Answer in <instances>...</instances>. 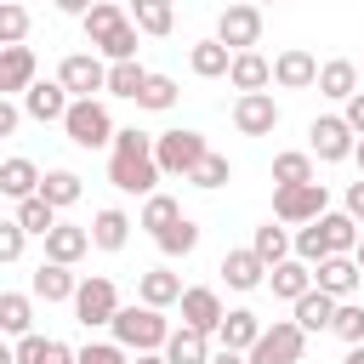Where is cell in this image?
<instances>
[{
	"instance_id": "obj_55",
	"label": "cell",
	"mask_w": 364,
	"mask_h": 364,
	"mask_svg": "<svg viewBox=\"0 0 364 364\" xmlns=\"http://www.w3.org/2000/svg\"><path fill=\"white\" fill-rule=\"evenodd\" d=\"M353 262H358V267H364V239H358V250H353Z\"/></svg>"
},
{
	"instance_id": "obj_6",
	"label": "cell",
	"mask_w": 364,
	"mask_h": 364,
	"mask_svg": "<svg viewBox=\"0 0 364 364\" xmlns=\"http://www.w3.org/2000/svg\"><path fill=\"white\" fill-rule=\"evenodd\" d=\"M307 154H313L318 165H341V159L358 154V131H353L341 114H318V119L307 125Z\"/></svg>"
},
{
	"instance_id": "obj_44",
	"label": "cell",
	"mask_w": 364,
	"mask_h": 364,
	"mask_svg": "<svg viewBox=\"0 0 364 364\" xmlns=\"http://www.w3.org/2000/svg\"><path fill=\"white\" fill-rule=\"evenodd\" d=\"M330 336H341L347 347H364V307H358V301H341V313H336Z\"/></svg>"
},
{
	"instance_id": "obj_27",
	"label": "cell",
	"mask_w": 364,
	"mask_h": 364,
	"mask_svg": "<svg viewBox=\"0 0 364 364\" xmlns=\"http://www.w3.org/2000/svg\"><path fill=\"white\" fill-rule=\"evenodd\" d=\"M250 250H256V256L267 262V273H273L279 262H290V256H296V233H290L284 222H262V228L250 233Z\"/></svg>"
},
{
	"instance_id": "obj_49",
	"label": "cell",
	"mask_w": 364,
	"mask_h": 364,
	"mask_svg": "<svg viewBox=\"0 0 364 364\" xmlns=\"http://www.w3.org/2000/svg\"><path fill=\"white\" fill-rule=\"evenodd\" d=\"M341 210H347L353 222H364V176H358V182H347V205H341Z\"/></svg>"
},
{
	"instance_id": "obj_14",
	"label": "cell",
	"mask_w": 364,
	"mask_h": 364,
	"mask_svg": "<svg viewBox=\"0 0 364 364\" xmlns=\"http://www.w3.org/2000/svg\"><path fill=\"white\" fill-rule=\"evenodd\" d=\"M222 318H228L222 296H216L210 284H188V296H182V324H188V330H199V336H216V330H222Z\"/></svg>"
},
{
	"instance_id": "obj_31",
	"label": "cell",
	"mask_w": 364,
	"mask_h": 364,
	"mask_svg": "<svg viewBox=\"0 0 364 364\" xmlns=\"http://www.w3.org/2000/svg\"><path fill=\"white\" fill-rule=\"evenodd\" d=\"M318 233H324V250H330V256H353V250H358V239H364V228H358L347 210L318 216Z\"/></svg>"
},
{
	"instance_id": "obj_7",
	"label": "cell",
	"mask_w": 364,
	"mask_h": 364,
	"mask_svg": "<svg viewBox=\"0 0 364 364\" xmlns=\"http://www.w3.org/2000/svg\"><path fill=\"white\" fill-rule=\"evenodd\" d=\"M318 216H330V193H324V182H307V188H273V222H284V228H313Z\"/></svg>"
},
{
	"instance_id": "obj_15",
	"label": "cell",
	"mask_w": 364,
	"mask_h": 364,
	"mask_svg": "<svg viewBox=\"0 0 364 364\" xmlns=\"http://www.w3.org/2000/svg\"><path fill=\"white\" fill-rule=\"evenodd\" d=\"M68 108H74V97L63 91V80H34V91L23 97V114L40 119V125H63Z\"/></svg>"
},
{
	"instance_id": "obj_51",
	"label": "cell",
	"mask_w": 364,
	"mask_h": 364,
	"mask_svg": "<svg viewBox=\"0 0 364 364\" xmlns=\"http://www.w3.org/2000/svg\"><path fill=\"white\" fill-rule=\"evenodd\" d=\"M210 364H250V358H245V353H228V347H216V358H210Z\"/></svg>"
},
{
	"instance_id": "obj_39",
	"label": "cell",
	"mask_w": 364,
	"mask_h": 364,
	"mask_svg": "<svg viewBox=\"0 0 364 364\" xmlns=\"http://www.w3.org/2000/svg\"><path fill=\"white\" fill-rule=\"evenodd\" d=\"M182 222V205L171 199V193H154V199H142V216H136V228H148L154 239L165 233V228H176Z\"/></svg>"
},
{
	"instance_id": "obj_22",
	"label": "cell",
	"mask_w": 364,
	"mask_h": 364,
	"mask_svg": "<svg viewBox=\"0 0 364 364\" xmlns=\"http://www.w3.org/2000/svg\"><path fill=\"white\" fill-rule=\"evenodd\" d=\"M228 85H233L239 97H256V91H267V85H273V63H267L262 51H239V57H233V68H228Z\"/></svg>"
},
{
	"instance_id": "obj_30",
	"label": "cell",
	"mask_w": 364,
	"mask_h": 364,
	"mask_svg": "<svg viewBox=\"0 0 364 364\" xmlns=\"http://www.w3.org/2000/svg\"><path fill=\"white\" fill-rule=\"evenodd\" d=\"M336 313H341V301H336V296H324V290H307V296H301V301L290 307V318H296V324H301L307 336L330 330V324H336Z\"/></svg>"
},
{
	"instance_id": "obj_53",
	"label": "cell",
	"mask_w": 364,
	"mask_h": 364,
	"mask_svg": "<svg viewBox=\"0 0 364 364\" xmlns=\"http://www.w3.org/2000/svg\"><path fill=\"white\" fill-rule=\"evenodd\" d=\"M341 364H364V347H347V358Z\"/></svg>"
},
{
	"instance_id": "obj_16",
	"label": "cell",
	"mask_w": 364,
	"mask_h": 364,
	"mask_svg": "<svg viewBox=\"0 0 364 364\" xmlns=\"http://www.w3.org/2000/svg\"><path fill=\"white\" fill-rule=\"evenodd\" d=\"M313 284H318L324 296H336V301H353L358 284H364V267H358L353 256H330V262L313 267Z\"/></svg>"
},
{
	"instance_id": "obj_1",
	"label": "cell",
	"mask_w": 364,
	"mask_h": 364,
	"mask_svg": "<svg viewBox=\"0 0 364 364\" xmlns=\"http://www.w3.org/2000/svg\"><path fill=\"white\" fill-rule=\"evenodd\" d=\"M159 159H154V136L148 131H136V125H119V136H114V148H108V182L119 188V193H142V199H154L159 193Z\"/></svg>"
},
{
	"instance_id": "obj_50",
	"label": "cell",
	"mask_w": 364,
	"mask_h": 364,
	"mask_svg": "<svg viewBox=\"0 0 364 364\" xmlns=\"http://www.w3.org/2000/svg\"><path fill=\"white\" fill-rule=\"evenodd\" d=\"M341 119H347V125H353V131L364 136V91H358V97H353V102L341 108Z\"/></svg>"
},
{
	"instance_id": "obj_52",
	"label": "cell",
	"mask_w": 364,
	"mask_h": 364,
	"mask_svg": "<svg viewBox=\"0 0 364 364\" xmlns=\"http://www.w3.org/2000/svg\"><path fill=\"white\" fill-rule=\"evenodd\" d=\"M131 364H171V358H165V353H136Z\"/></svg>"
},
{
	"instance_id": "obj_11",
	"label": "cell",
	"mask_w": 364,
	"mask_h": 364,
	"mask_svg": "<svg viewBox=\"0 0 364 364\" xmlns=\"http://www.w3.org/2000/svg\"><path fill=\"white\" fill-rule=\"evenodd\" d=\"M40 80L34 46H0V97H28Z\"/></svg>"
},
{
	"instance_id": "obj_37",
	"label": "cell",
	"mask_w": 364,
	"mask_h": 364,
	"mask_svg": "<svg viewBox=\"0 0 364 364\" xmlns=\"http://www.w3.org/2000/svg\"><path fill=\"white\" fill-rule=\"evenodd\" d=\"M131 23H136V34L165 40L171 23H176V11H171V0H136V6H131Z\"/></svg>"
},
{
	"instance_id": "obj_28",
	"label": "cell",
	"mask_w": 364,
	"mask_h": 364,
	"mask_svg": "<svg viewBox=\"0 0 364 364\" xmlns=\"http://www.w3.org/2000/svg\"><path fill=\"white\" fill-rule=\"evenodd\" d=\"M267 290H273L279 301H290V307H296V301H301L307 290H318V284H313V267L290 256V262H279V267L267 273Z\"/></svg>"
},
{
	"instance_id": "obj_20",
	"label": "cell",
	"mask_w": 364,
	"mask_h": 364,
	"mask_svg": "<svg viewBox=\"0 0 364 364\" xmlns=\"http://www.w3.org/2000/svg\"><path fill=\"white\" fill-rule=\"evenodd\" d=\"M28 290H34L40 301H68V307H74V296H80V273H74V267H57V262H40L34 279H28Z\"/></svg>"
},
{
	"instance_id": "obj_13",
	"label": "cell",
	"mask_w": 364,
	"mask_h": 364,
	"mask_svg": "<svg viewBox=\"0 0 364 364\" xmlns=\"http://www.w3.org/2000/svg\"><path fill=\"white\" fill-rule=\"evenodd\" d=\"M233 131H239V136H273V131H279V102H273V91L233 97Z\"/></svg>"
},
{
	"instance_id": "obj_36",
	"label": "cell",
	"mask_w": 364,
	"mask_h": 364,
	"mask_svg": "<svg viewBox=\"0 0 364 364\" xmlns=\"http://www.w3.org/2000/svg\"><path fill=\"white\" fill-rule=\"evenodd\" d=\"M80 193H85V182L74 176V171H46V182H40V199L51 205V210H68V205H80Z\"/></svg>"
},
{
	"instance_id": "obj_10",
	"label": "cell",
	"mask_w": 364,
	"mask_h": 364,
	"mask_svg": "<svg viewBox=\"0 0 364 364\" xmlns=\"http://www.w3.org/2000/svg\"><path fill=\"white\" fill-rule=\"evenodd\" d=\"M216 40H222L233 57H239V51H256V40H262V11H256V6H222Z\"/></svg>"
},
{
	"instance_id": "obj_48",
	"label": "cell",
	"mask_w": 364,
	"mask_h": 364,
	"mask_svg": "<svg viewBox=\"0 0 364 364\" xmlns=\"http://www.w3.org/2000/svg\"><path fill=\"white\" fill-rule=\"evenodd\" d=\"M17 119H23V102L0 97V136H11V131H17Z\"/></svg>"
},
{
	"instance_id": "obj_9",
	"label": "cell",
	"mask_w": 364,
	"mask_h": 364,
	"mask_svg": "<svg viewBox=\"0 0 364 364\" xmlns=\"http://www.w3.org/2000/svg\"><path fill=\"white\" fill-rule=\"evenodd\" d=\"M301 353H307V330L296 318H273L250 347V364H301Z\"/></svg>"
},
{
	"instance_id": "obj_19",
	"label": "cell",
	"mask_w": 364,
	"mask_h": 364,
	"mask_svg": "<svg viewBox=\"0 0 364 364\" xmlns=\"http://www.w3.org/2000/svg\"><path fill=\"white\" fill-rule=\"evenodd\" d=\"M40 182H46V171H40L34 159H23V154H11V159L0 165V193H6L11 205L34 199V193H40Z\"/></svg>"
},
{
	"instance_id": "obj_5",
	"label": "cell",
	"mask_w": 364,
	"mask_h": 364,
	"mask_svg": "<svg viewBox=\"0 0 364 364\" xmlns=\"http://www.w3.org/2000/svg\"><path fill=\"white\" fill-rule=\"evenodd\" d=\"M119 290H114V279L108 273H85L80 279V296H74V318L85 324V330H108L114 318H119Z\"/></svg>"
},
{
	"instance_id": "obj_18",
	"label": "cell",
	"mask_w": 364,
	"mask_h": 364,
	"mask_svg": "<svg viewBox=\"0 0 364 364\" xmlns=\"http://www.w3.org/2000/svg\"><path fill=\"white\" fill-rule=\"evenodd\" d=\"M216 273H222L228 290H262V284H267V262H262L250 245H245V250H228Z\"/></svg>"
},
{
	"instance_id": "obj_3",
	"label": "cell",
	"mask_w": 364,
	"mask_h": 364,
	"mask_svg": "<svg viewBox=\"0 0 364 364\" xmlns=\"http://www.w3.org/2000/svg\"><path fill=\"white\" fill-rule=\"evenodd\" d=\"M205 154H210V142H205V131H193V125H171V131L154 136V159H159L165 176H182V182H188V176L205 165Z\"/></svg>"
},
{
	"instance_id": "obj_40",
	"label": "cell",
	"mask_w": 364,
	"mask_h": 364,
	"mask_svg": "<svg viewBox=\"0 0 364 364\" xmlns=\"http://www.w3.org/2000/svg\"><path fill=\"white\" fill-rule=\"evenodd\" d=\"M142 91H148V68L142 63H114L108 68V97H131L136 102Z\"/></svg>"
},
{
	"instance_id": "obj_43",
	"label": "cell",
	"mask_w": 364,
	"mask_h": 364,
	"mask_svg": "<svg viewBox=\"0 0 364 364\" xmlns=\"http://www.w3.org/2000/svg\"><path fill=\"white\" fill-rule=\"evenodd\" d=\"M188 182H193V188H205V193L228 188V182H233V165H228V154H216V148H210V154H205V165H199Z\"/></svg>"
},
{
	"instance_id": "obj_26",
	"label": "cell",
	"mask_w": 364,
	"mask_h": 364,
	"mask_svg": "<svg viewBox=\"0 0 364 364\" xmlns=\"http://www.w3.org/2000/svg\"><path fill=\"white\" fill-rule=\"evenodd\" d=\"M85 250H91V228H74V222H57L46 239V262H57V267H74Z\"/></svg>"
},
{
	"instance_id": "obj_24",
	"label": "cell",
	"mask_w": 364,
	"mask_h": 364,
	"mask_svg": "<svg viewBox=\"0 0 364 364\" xmlns=\"http://www.w3.org/2000/svg\"><path fill=\"white\" fill-rule=\"evenodd\" d=\"M11 358H17V364H80V347H68V341H57V336H23V341L11 347Z\"/></svg>"
},
{
	"instance_id": "obj_21",
	"label": "cell",
	"mask_w": 364,
	"mask_h": 364,
	"mask_svg": "<svg viewBox=\"0 0 364 364\" xmlns=\"http://www.w3.org/2000/svg\"><path fill=\"white\" fill-rule=\"evenodd\" d=\"M262 330H267V324H262V318H256L250 307H228V318H222L216 341H222L228 353H245V358H250V347L262 341Z\"/></svg>"
},
{
	"instance_id": "obj_41",
	"label": "cell",
	"mask_w": 364,
	"mask_h": 364,
	"mask_svg": "<svg viewBox=\"0 0 364 364\" xmlns=\"http://www.w3.org/2000/svg\"><path fill=\"white\" fill-rule=\"evenodd\" d=\"M176 97H182V91H176V80H171V74H148V91L136 97V108H148V114H171V108H176Z\"/></svg>"
},
{
	"instance_id": "obj_33",
	"label": "cell",
	"mask_w": 364,
	"mask_h": 364,
	"mask_svg": "<svg viewBox=\"0 0 364 364\" xmlns=\"http://www.w3.org/2000/svg\"><path fill=\"white\" fill-rule=\"evenodd\" d=\"M273 182H279V188H307V182H318V176H313V154H307V148L273 154Z\"/></svg>"
},
{
	"instance_id": "obj_2",
	"label": "cell",
	"mask_w": 364,
	"mask_h": 364,
	"mask_svg": "<svg viewBox=\"0 0 364 364\" xmlns=\"http://www.w3.org/2000/svg\"><path fill=\"white\" fill-rule=\"evenodd\" d=\"M108 336L136 358V353H165V341L176 336L171 324H165V313H154V307H142V301H131V307H119V318L108 324Z\"/></svg>"
},
{
	"instance_id": "obj_12",
	"label": "cell",
	"mask_w": 364,
	"mask_h": 364,
	"mask_svg": "<svg viewBox=\"0 0 364 364\" xmlns=\"http://www.w3.org/2000/svg\"><path fill=\"white\" fill-rule=\"evenodd\" d=\"M318 68H324V63H318L313 51L284 46V51L273 57V85H279V91H313V85H318Z\"/></svg>"
},
{
	"instance_id": "obj_38",
	"label": "cell",
	"mask_w": 364,
	"mask_h": 364,
	"mask_svg": "<svg viewBox=\"0 0 364 364\" xmlns=\"http://www.w3.org/2000/svg\"><path fill=\"white\" fill-rule=\"evenodd\" d=\"M11 222H17L23 233H40V239H51V228H57L63 216H57V210H51V205H46V199L34 193V199H23V205L11 210Z\"/></svg>"
},
{
	"instance_id": "obj_4",
	"label": "cell",
	"mask_w": 364,
	"mask_h": 364,
	"mask_svg": "<svg viewBox=\"0 0 364 364\" xmlns=\"http://www.w3.org/2000/svg\"><path fill=\"white\" fill-rule=\"evenodd\" d=\"M63 136H68L74 148H114L119 125H114L108 102H102V97H91V102H74V108H68V119H63Z\"/></svg>"
},
{
	"instance_id": "obj_35",
	"label": "cell",
	"mask_w": 364,
	"mask_h": 364,
	"mask_svg": "<svg viewBox=\"0 0 364 364\" xmlns=\"http://www.w3.org/2000/svg\"><path fill=\"white\" fill-rule=\"evenodd\" d=\"M165 358H171V364H210L216 353H210V336H199V330L176 324V336L165 341Z\"/></svg>"
},
{
	"instance_id": "obj_45",
	"label": "cell",
	"mask_w": 364,
	"mask_h": 364,
	"mask_svg": "<svg viewBox=\"0 0 364 364\" xmlns=\"http://www.w3.org/2000/svg\"><path fill=\"white\" fill-rule=\"evenodd\" d=\"M28 34V11L23 6H0V46H23Z\"/></svg>"
},
{
	"instance_id": "obj_8",
	"label": "cell",
	"mask_w": 364,
	"mask_h": 364,
	"mask_svg": "<svg viewBox=\"0 0 364 364\" xmlns=\"http://www.w3.org/2000/svg\"><path fill=\"white\" fill-rule=\"evenodd\" d=\"M57 80H63V91H68L74 102H91L97 91H108V63H102L97 51H68V57L57 63Z\"/></svg>"
},
{
	"instance_id": "obj_34",
	"label": "cell",
	"mask_w": 364,
	"mask_h": 364,
	"mask_svg": "<svg viewBox=\"0 0 364 364\" xmlns=\"http://www.w3.org/2000/svg\"><path fill=\"white\" fill-rule=\"evenodd\" d=\"M0 330L6 336H34V296H23V290H6L0 296Z\"/></svg>"
},
{
	"instance_id": "obj_29",
	"label": "cell",
	"mask_w": 364,
	"mask_h": 364,
	"mask_svg": "<svg viewBox=\"0 0 364 364\" xmlns=\"http://www.w3.org/2000/svg\"><path fill=\"white\" fill-rule=\"evenodd\" d=\"M188 68L199 74V80H228V68H233V51L210 34V40H193L188 46Z\"/></svg>"
},
{
	"instance_id": "obj_47",
	"label": "cell",
	"mask_w": 364,
	"mask_h": 364,
	"mask_svg": "<svg viewBox=\"0 0 364 364\" xmlns=\"http://www.w3.org/2000/svg\"><path fill=\"white\" fill-rule=\"evenodd\" d=\"M23 239H28V233H23L17 222H0V262H17V256H23Z\"/></svg>"
},
{
	"instance_id": "obj_23",
	"label": "cell",
	"mask_w": 364,
	"mask_h": 364,
	"mask_svg": "<svg viewBox=\"0 0 364 364\" xmlns=\"http://www.w3.org/2000/svg\"><path fill=\"white\" fill-rule=\"evenodd\" d=\"M318 97H330V102H353L358 97V63L353 57H330L324 68H318Z\"/></svg>"
},
{
	"instance_id": "obj_17",
	"label": "cell",
	"mask_w": 364,
	"mask_h": 364,
	"mask_svg": "<svg viewBox=\"0 0 364 364\" xmlns=\"http://www.w3.org/2000/svg\"><path fill=\"white\" fill-rule=\"evenodd\" d=\"M182 296H188V284H182L171 267H148V273H136V301H142V307L165 313V307H182Z\"/></svg>"
},
{
	"instance_id": "obj_46",
	"label": "cell",
	"mask_w": 364,
	"mask_h": 364,
	"mask_svg": "<svg viewBox=\"0 0 364 364\" xmlns=\"http://www.w3.org/2000/svg\"><path fill=\"white\" fill-rule=\"evenodd\" d=\"M80 364H131V353L119 341H85L80 347Z\"/></svg>"
},
{
	"instance_id": "obj_42",
	"label": "cell",
	"mask_w": 364,
	"mask_h": 364,
	"mask_svg": "<svg viewBox=\"0 0 364 364\" xmlns=\"http://www.w3.org/2000/svg\"><path fill=\"white\" fill-rule=\"evenodd\" d=\"M154 245H159L165 256H193V250H199V222H193V216H182V222H176V228H165Z\"/></svg>"
},
{
	"instance_id": "obj_25",
	"label": "cell",
	"mask_w": 364,
	"mask_h": 364,
	"mask_svg": "<svg viewBox=\"0 0 364 364\" xmlns=\"http://www.w3.org/2000/svg\"><path fill=\"white\" fill-rule=\"evenodd\" d=\"M131 228H136V222H131V216H125L119 205H102V210L91 216V245L114 256V250H125V239H131Z\"/></svg>"
},
{
	"instance_id": "obj_32",
	"label": "cell",
	"mask_w": 364,
	"mask_h": 364,
	"mask_svg": "<svg viewBox=\"0 0 364 364\" xmlns=\"http://www.w3.org/2000/svg\"><path fill=\"white\" fill-rule=\"evenodd\" d=\"M119 23H131V11H125L119 0H91V11H85V40H91V51H97Z\"/></svg>"
},
{
	"instance_id": "obj_54",
	"label": "cell",
	"mask_w": 364,
	"mask_h": 364,
	"mask_svg": "<svg viewBox=\"0 0 364 364\" xmlns=\"http://www.w3.org/2000/svg\"><path fill=\"white\" fill-rule=\"evenodd\" d=\"M353 165H358V176H364V136H358V154H353Z\"/></svg>"
}]
</instances>
